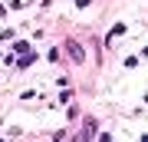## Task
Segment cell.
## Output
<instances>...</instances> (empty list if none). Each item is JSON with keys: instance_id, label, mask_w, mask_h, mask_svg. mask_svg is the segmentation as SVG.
<instances>
[{"instance_id": "2", "label": "cell", "mask_w": 148, "mask_h": 142, "mask_svg": "<svg viewBox=\"0 0 148 142\" xmlns=\"http://www.w3.org/2000/svg\"><path fill=\"white\" fill-rule=\"evenodd\" d=\"M89 136H95V126H92V119H89V126L82 129V139H89Z\"/></svg>"}, {"instance_id": "1", "label": "cell", "mask_w": 148, "mask_h": 142, "mask_svg": "<svg viewBox=\"0 0 148 142\" xmlns=\"http://www.w3.org/2000/svg\"><path fill=\"white\" fill-rule=\"evenodd\" d=\"M66 50H69V56H73L76 63H82V60H86V53H82V46H79L76 40H66Z\"/></svg>"}]
</instances>
